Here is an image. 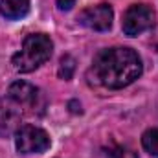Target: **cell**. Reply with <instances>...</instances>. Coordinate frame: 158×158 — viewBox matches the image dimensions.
<instances>
[{
  "label": "cell",
  "mask_w": 158,
  "mask_h": 158,
  "mask_svg": "<svg viewBox=\"0 0 158 158\" xmlns=\"http://www.w3.org/2000/svg\"><path fill=\"white\" fill-rule=\"evenodd\" d=\"M7 98H11L19 107H33L37 103L39 90L26 81H15L7 90Z\"/></svg>",
  "instance_id": "52a82bcc"
},
{
  "label": "cell",
  "mask_w": 158,
  "mask_h": 158,
  "mask_svg": "<svg viewBox=\"0 0 158 158\" xmlns=\"http://www.w3.org/2000/svg\"><path fill=\"white\" fill-rule=\"evenodd\" d=\"M15 145L22 155L44 153L50 147V136L46 131L35 125H22L15 132Z\"/></svg>",
  "instance_id": "277c9868"
},
{
  "label": "cell",
  "mask_w": 158,
  "mask_h": 158,
  "mask_svg": "<svg viewBox=\"0 0 158 158\" xmlns=\"http://www.w3.org/2000/svg\"><path fill=\"white\" fill-rule=\"evenodd\" d=\"M153 26H155V11L147 4L131 6L125 11L123 22H121V28H123L125 35H129V37H138L143 31L151 30Z\"/></svg>",
  "instance_id": "3957f363"
},
{
  "label": "cell",
  "mask_w": 158,
  "mask_h": 158,
  "mask_svg": "<svg viewBox=\"0 0 158 158\" xmlns=\"http://www.w3.org/2000/svg\"><path fill=\"white\" fill-rule=\"evenodd\" d=\"M94 76L96 79L112 90L129 86L142 76L143 64L140 55L125 46L107 48L99 52L94 59Z\"/></svg>",
  "instance_id": "6da1fadb"
},
{
  "label": "cell",
  "mask_w": 158,
  "mask_h": 158,
  "mask_svg": "<svg viewBox=\"0 0 158 158\" xmlns=\"http://www.w3.org/2000/svg\"><path fill=\"white\" fill-rule=\"evenodd\" d=\"M109 158H138L136 153L129 147H114L110 153H109Z\"/></svg>",
  "instance_id": "8fae6325"
},
{
  "label": "cell",
  "mask_w": 158,
  "mask_h": 158,
  "mask_svg": "<svg viewBox=\"0 0 158 158\" xmlns=\"http://www.w3.org/2000/svg\"><path fill=\"white\" fill-rule=\"evenodd\" d=\"M76 6V0H57V7L61 11H70Z\"/></svg>",
  "instance_id": "7c38bea8"
},
{
  "label": "cell",
  "mask_w": 158,
  "mask_h": 158,
  "mask_svg": "<svg viewBox=\"0 0 158 158\" xmlns=\"http://www.w3.org/2000/svg\"><path fill=\"white\" fill-rule=\"evenodd\" d=\"M112 19H114V11L109 4H98V6H90L86 9H83L77 15V22L81 26L94 30V31H107L112 26Z\"/></svg>",
  "instance_id": "5b68a950"
},
{
  "label": "cell",
  "mask_w": 158,
  "mask_h": 158,
  "mask_svg": "<svg viewBox=\"0 0 158 158\" xmlns=\"http://www.w3.org/2000/svg\"><path fill=\"white\" fill-rule=\"evenodd\" d=\"M142 145H143V149L149 155H153V156L158 158V129H149V131L143 132Z\"/></svg>",
  "instance_id": "9c48e42d"
},
{
  "label": "cell",
  "mask_w": 158,
  "mask_h": 158,
  "mask_svg": "<svg viewBox=\"0 0 158 158\" xmlns=\"http://www.w3.org/2000/svg\"><path fill=\"white\" fill-rule=\"evenodd\" d=\"M52 50H53V42L48 35L31 33L24 39L20 52L13 55L11 64L19 74L33 72L35 68H39L40 64H44L52 57Z\"/></svg>",
  "instance_id": "7a4b0ae2"
},
{
  "label": "cell",
  "mask_w": 158,
  "mask_h": 158,
  "mask_svg": "<svg viewBox=\"0 0 158 158\" xmlns=\"http://www.w3.org/2000/svg\"><path fill=\"white\" fill-rule=\"evenodd\" d=\"M22 110L11 98H0V138H7L20 129Z\"/></svg>",
  "instance_id": "8992f818"
},
{
  "label": "cell",
  "mask_w": 158,
  "mask_h": 158,
  "mask_svg": "<svg viewBox=\"0 0 158 158\" xmlns=\"http://www.w3.org/2000/svg\"><path fill=\"white\" fill-rule=\"evenodd\" d=\"M30 13V0H0V15L7 20H20Z\"/></svg>",
  "instance_id": "ba28073f"
},
{
  "label": "cell",
  "mask_w": 158,
  "mask_h": 158,
  "mask_svg": "<svg viewBox=\"0 0 158 158\" xmlns=\"http://www.w3.org/2000/svg\"><path fill=\"white\" fill-rule=\"evenodd\" d=\"M74 70H76V59L72 55H63L59 63V76L68 81L74 76Z\"/></svg>",
  "instance_id": "30bf717a"
}]
</instances>
